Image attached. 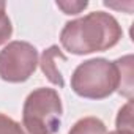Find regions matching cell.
<instances>
[{"label":"cell","mask_w":134,"mask_h":134,"mask_svg":"<svg viewBox=\"0 0 134 134\" xmlns=\"http://www.w3.org/2000/svg\"><path fill=\"white\" fill-rule=\"evenodd\" d=\"M118 68V88L117 92L128 101H132V55H125L115 60Z\"/></svg>","instance_id":"obj_6"},{"label":"cell","mask_w":134,"mask_h":134,"mask_svg":"<svg viewBox=\"0 0 134 134\" xmlns=\"http://www.w3.org/2000/svg\"><path fill=\"white\" fill-rule=\"evenodd\" d=\"M63 106L58 92L40 87L29 93L22 106V128L25 134H55L62 125Z\"/></svg>","instance_id":"obj_3"},{"label":"cell","mask_w":134,"mask_h":134,"mask_svg":"<svg viewBox=\"0 0 134 134\" xmlns=\"http://www.w3.org/2000/svg\"><path fill=\"white\" fill-rule=\"evenodd\" d=\"M38 51L27 41H10L0 51V79L21 84L30 79L38 66Z\"/></svg>","instance_id":"obj_4"},{"label":"cell","mask_w":134,"mask_h":134,"mask_svg":"<svg viewBox=\"0 0 134 134\" xmlns=\"http://www.w3.org/2000/svg\"><path fill=\"white\" fill-rule=\"evenodd\" d=\"M55 5H57V8L58 10H62L65 14H79V13H82L87 7H88V2L87 0H65V2H55Z\"/></svg>","instance_id":"obj_11"},{"label":"cell","mask_w":134,"mask_h":134,"mask_svg":"<svg viewBox=\"0 0 134 134\" xmlns=\"http://www.w3.org/2000/svg\"><path fill=\"white\" fill-rule=\"evenodd\" d=\"M115 126L117 129H121V131H132V101H128L118 110Z\"/></svg>","instance_id":"obj_8"},{"label":"cell","mask_w":134,"mask_h":134,"mask_svg":"<svg viewBox=\"0 0 134 134\" xmlns=\"http://www.w3.org/2000/svg\"><path fill=\"white\" fill-rule=\"evenodd\" d=\"M107 134H132V131H121V129H115V131H110Z\"/></svg>","instance_id":"obj_12"},{"label":"cell","mask_w":134,"mask_h":134,"mask_svg":"<svg viewBox=\"0 0 134 134\" xmlns=\"http://www.w3.org/2000/svg\"><path fill=\"white\" fill-rule=\"evenodd\" d=\"M73 92L85 99H106L118 88V68L107 58H88L76 66L71 76Z\"/></svg>","instance_id":"obj_2"},{"label":"cell","mask_w":134,"mask_h":134,"mask_svg":"<svg viewBox=\"0 0 134 134\" xmlns=\"http://www.w3.org/2000/svg\"><path fill=\"white\" fill-rule=\"evenodd\" d=\"M57 60H66V55L63 54V51L57 46V44H52L49 46L47 49H44L38 58V65L43 71V74L46 76V79L58 87V88H63L65 87V79H63V74L62 71L58 70L57 66Z\"/></svg>","instance_id":"obj_5"},{"label":"cell","mask_w":134,"mask_h":134,"mask_svg":"<svg viewBox=\"0 0 134 134\" xmlns=\"http://www.w3.org/2000/svg\"><path fill=\"white\" fill-rule=\"evenodd\" d=\"M0 134H25L22 125L0 112Z\"/></svg>","instance_id":"obj_10"},{"label":"cell","mask_w":134,"mask_h":134,"mask_svg":"<svg viewBox=\"0 0 134 134\" xmlns=\"http://www.w3.org/2000/svg\"><path fill=\"white\" fill-rule=\"evenodd\" d=\"M13 35V24L5 11V3H0V46L10 41Z\"/></svg>","instance_id":"obj_9"},{"label":"cell","mask_w":134,"mask_h":134,"mask_svg":"<svg viewBox=\"0 0 134 134\" xmlns=\"http://www.w3.org/2000/svg\"><path fill=\"white\" fill-rule=\"evenodd\" d=\"M121 36V25L112 14L93 11L66 22L60 32V43L70 54L87 55L112 49Z\"/></svg>","instance_id":"obj_1"},{"label":"cell","mask_w":134,"mask_h":134,"mask_svg":"<svg viewBox=\"0 0 134 134\" xmlns=\"http://www.w3.org/2000/svg\"><path fill=\"white\" fill-rule=\"evenodd\" d=\"M68 134H107V129L103 120L96 117H84L71 126Z\"/></svg>","instance_id":"obj_7"}]
</instances>
